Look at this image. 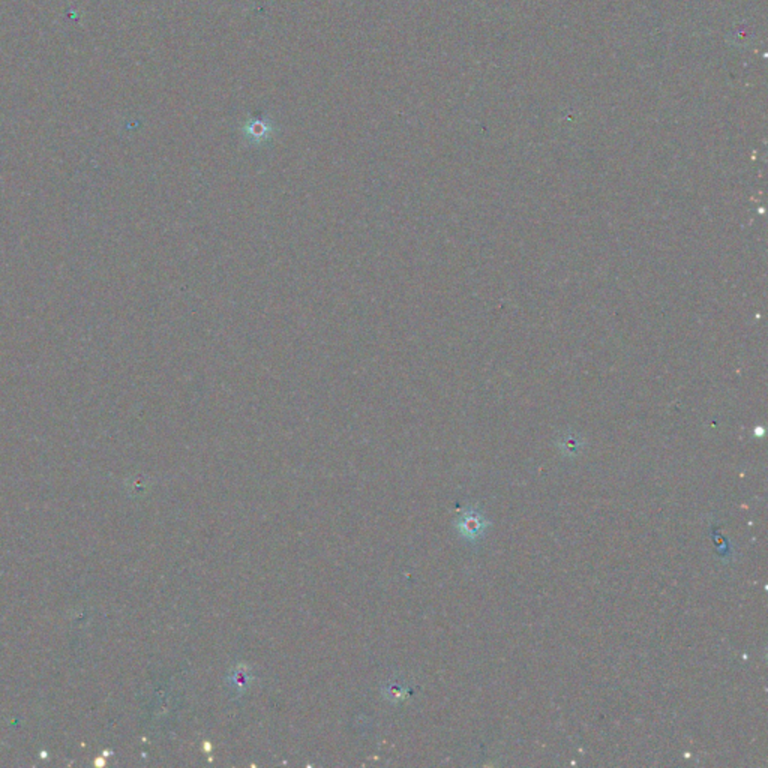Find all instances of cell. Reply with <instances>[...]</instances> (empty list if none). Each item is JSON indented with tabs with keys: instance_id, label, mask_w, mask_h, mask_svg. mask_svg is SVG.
<instances>
[{
	"instance_id": "obj_1",
	"label": "cell",
	"mask_w": 768,
	"mask_h": 768,
	"mask_svg": "<svg viewBox=\"0 0 768 768\" xmlns=\"http://www.w3.org/2000/svg\"><path fill=\"white\" fill-rule=\"evenodd\" d=\"M485 527L486 522L483 521L482 516L474 510H468L465 515L461 516L458 521L459 533L467 539H478L479 536H482Z\"/></svg>"
},
{
	"instance_id": "obj_2",
	"label": "cell",
	"mask_w": 768,
	"mask_h": 768,
	"mask_svg": "<svg viewBox=\"0 0 768 768\" xmlns=\"http://www.w3.org/2000/svg\"><path fill=\"white\" fill-rule=\"evenodd\" d=\"M234 684H236V686H242V688H243V686H246V684H248V678H246V675H245L243 673H236V680H234Z\"/></svg>"
}]
</instances>
